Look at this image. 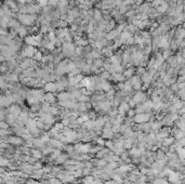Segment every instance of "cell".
<instances>
[{
	"label": "cell",
	"instance_id": "1",
	"mask_svg": "<svg viewBox=\"0 0 185 184\" xmlns=\"http://www.w3.org/2000/svg\"><path fill=\"white\" fill-rule=\"evenodd\" d=\"M151 116V114H147V113L135 114L134 116L132 117V121H133V124H144V122H147L149 120Z\"/></svg>",
	"mask_w": 185,
	"mask_h": 184
},
{
	"label": "cell",
	"instance_id": "2",
	"mask_svg": "<svg viewBox=\"0 0 185 184\" xmlns=\"http://www.w3.org/2000/svg\"><path fill=\"white\" fill-rule=\"evenodd\" d=\"M97 106L100 107L101 111H103L105 115H107V111L113 107V103H112V101H108V100L105 99V100H103V101L97 102Z\"/></svg>",
	"mask_w": 185,
	"mask_h": 184
},
{
	"label": "cell",
	"instance_id": "3",
	"mask_svg": "<svg viewBox=\"0 0 185 184\" xmlns=\"http://www.w3.org/2000/svg\"><path fill=\"white\" fill-rule=\"evenodd\" d=\"M147 100V97H146V94L144 93V91H137V92H134V95L132 97V101L134 102L135 104H141L143 102Z\"/></svg>",
	"mask_w": 185,
	"mask_h": 184
},
{
	"label": "cell",
	"instance_id": "4",
	"mask_svg": "<svg viewBox=\"0 0 185 184\" xmlns=\"http://www.w3.org/2000/svg\"><path fill=\"white\" fill-rule=\"evenodd\" d=\"M10 130H11V132L12 133H14V134H16V136H21L22 133H28V131H27V129L25 128L24 126H22V125H14V126L10 127Z\"/></svg>",
	"mask_w": 185,
	"mask_h": 184
},
{
	"label": "cell",
	"instance_id": "5",
	"mask_svg": "<svg viewBox=\"0 0 185 184\" xmlns=\"http://www.w3.org/2000/svg\"><path fill=\"white\" fill-rule=\"evenodd\" d=\"M114 136V132L112 131V127L107 128V127H103L102 131H101V138L104 140H112Z\"/></svg>",
	"mask_w": 185,
	"mask_h": 184
},
{
	"label": "cell",
	"instance_id": "6",
	"mask_svg": "<svg viewBox=\"0 0 185 184\" xmlns=\"http://www.w3.org/2000/svg\"><path fill=\"white\" fill-rule=\"evenodd\" d=\"M41 12V7L38 3L27 5V14H39Z\"/></svg>",
	"mask_w": 185,
	"mask_h": 184
},
{
	"label": "cell",
	"instance_id": "7",
	"mask_svg": "<svg viewBox=\"0 0 185 184\" xmlns=\"http://www.w3.org/2000/svg\"><path fill=\"white\" fill-rule=\"evenodd\" d=\"M117 109H118V114H119V115L126 117V113L130 109V107L128 105V103H126V102H121V103L117 106Z\"/></svg>",
	"mask_w": 185,
	"mask_h": 184
},
{
	"label": "cell",
	"instance_id": "8",
	"mask_svg": "<svg viewBox=\"0 0 185 184\" xmlns=\"http://www.w3.org/2000/svg\"><path fill=\"white\" fill-rule=\"evenodd\" d=\"M55 97L58 99V101H70V100H74L69 92H64V91L60 92L58 94H56Z\"/></svg>",
	"mask_w": 185,
	"mask_h": 184
},
{
	"label": "cell",
	"instance_id": "9",
	"mask_svg": "<svg viewBox=\"0 0 185 184\" xmlns=\"http://www.w3.org/2000/svg\"><path fill=\"white\" fill-rule=\"evenodd\" d=\"M19 26H21V23L17 21L16 17H11V19H9V21H8V28L17 29L19 28Z\"/></svg>",
	"mask_w": 185,
	"mask_h": 184
},
{
	"label": "cell",
	"instance_id": "10",
	"mask_svg": "<svg viewBox=\"0 0 185 184\" xmlns=\"http://www.w3.org/2000/svg\"><path fill=\"white\" fill-rule=\"evenodd\" d=\"M119 35H120V33H119L116 28H114V29H112L111 32L106 33V35H105V39L108 40V41H113V40L115 38H117Z\"/></svg>",
	"mask_w": 185,
	"mask_h": 184
},
{
	"label": "cell",
	"instance_id": "11",
	"mask_svg": "<svg viewBox=\"0 0 185 184\" xmlns=\"http://www.w3.org/2000/svg\"><path fill=\"white\" fill-rule=\"evenodd\" d=\"M0 54L3 58H9V56H13V54L10 50L9 46H0Z\"/></svg>",
	"mask_w": 185,
	"mask_h": 184
},
{
	"label": "cell",
	"instance_id": "12",
	"mask_svg": "<svg viewBox=\"0 0 185 184\" xmlns=\"http://www.w3.org/2000/svg\"><path fill=\"white\" fill-rule=\"evenodd\" d=\"M44 90L47 92H51V93H54L56 92V86H55V83H46L44 85Z\"/></svg>",
	"mask_w": 185,
	"mask_h": 184
},
{
	"label": "cell",
	"instance_id": "13",
	"mask_svg": "<svg viewBox=\"0 0 185 184\" xmlns=\"http://www.w3.org/2000/svg\"><path fill=\"white\" fill-rule=\"evenodd\" d=\"M109 152V150L108 148H104V147H102V150H100L99 152H97V154H95V158H97V159H103V158H105L107 156V153Z\"/></svg>",
	"mask_w": 185,
	"mask_h": 184
},
{
	"label": "cell",
	"instance_id": "14",
	"mask_svg": "<svg viewBox=\"0 0 185 184\" xmlns=\"http://www.w3.org/2000/svg\"><path fill=\"white\" fill-rule=\"evenodd\" d=\"M12 41L8 35H0V46H9Z\"/></svg>",
	"mask_w": 185,
	"mask_h": 184
},
{
	"label": "cell",
	"instance_id": "15",
	"mask_svg": "<svg viewBox=\"0 0 185 184\" xmlns=\"http://www.w3.org/2000/svg\"><path fill=\"white\" fill-rule=\"evenodd\" d=\"M151 8V3H148V2H143L142 5H139V12H140V13H147Z\"/></svg>",
	"mask_w": 185,
	"mask_h": 184
},
{
	"label": "cell",
	"instance_id": "16",
	"mask_svg": "<svg viewBox=\"0 0 185 184\" xmlns=\"http://www.w3.org/2000/svg\"><path fill=\"white\" fill-rule=\"evenodd\" d=\"M134 72H135V69H134L133 67H128V68H125V71H123L122 75H123V77L126 78V79H130V78L133 76Z\"/></svg>",
	"mask_w": 185,
	"mask_h": 184
},
{
	"label": "cell",
	"instance_id": "17",
	"mask_svg": "<svg viewBox=\"0 0 185 184\" xmlns=\"http://www.w3.org/2000/svg\"><path fill=\"white\" fill-rule=\"evenodd\" d=\"M68 158H69V155H68V154H61V155L55 159V165H63Z\"/></svg>",
	"mask_w": 185,
	"mask_h": 184
},
{
	"label": "cell",
	"instance_id": "18",
	"mask_svg": "<svg viewBox=\"0 0 185 184\" xmlns=\"http://www.w3.org/2000/svg\"><path fill=\"white\" fill-rule=\"evenodd\" d=\"M109 61L112 64H121V55L119 53L112 54L109 58Z\"/></svg>",
	"mask_w": 185,
	"mask_h": 184
},
{
	"label": "cell",
	"instance_id": "19",
	"mask_svg": "<svg viewBox=\"0 0 185 184\" xmlns=\"http://www.w3.org/2000/svg\"><path fill=\"white\" fill-rule=\"evenodd\" d=\"M140 79H141V81L143 83H151V80H153V76L149 75L147 72H145L142 76H140Z\"/></svg>",
	"mask_w": 185,
	"mask_h": 184
},
{
	"label": "cell",
	"instance_id": "20",
	"mask_svg": "<svg viewBox=\"0 0 185 184\" xmlns=\"http://www.w3.org/2000/svg\"><path fill=\"white\" fill-rule=\"evenodd\" d=\"M16 30H17V35H19V38H25L28 35V33H27V27L23 26V25H21L19 28H17Z\"/></svg>",
	"mask_w": 185,
	"mask_h": 184
},
{
	"label": "cell",
	"instance_id": "21",
	"mask_svg": "<svg viewBox=\"0 0 185 184\" xmlns=\"http://www.w3.org/2000/svg\"><path fill=\"white\" fill-rule=\"evenodd\" d=\"M111 79L114 80V81H118V83H123L126 78L123 77L122 74H119V73H115V74H112L111 75Z\"/></svg>",
	"mask_w": 185,
	"mask_h": 184
},
{
	"label": "cell",
	"instance_id": "22",
	"mask_svg": "<svg viewBox=\"0 0 185 184\" xmlns=\"http://www.w3.org/2000/svg\"><path fill=\"white\" fill-rule=\"evenodd\" d=\"M55 95H54V93H51V92H47L46 94H44V102H48L50 104H53L54 102H55Z\"/></svg>",
	"mask_w": 185,
	"mask_h": 184
},
{
	"label": "cell",
	"instance_id": "23",
	"mask_svg": "<svg viewBox=\"0 0 185 184\" xmlns=\"http://www.w3.org/2000/svg\"><path fill=\"white\" fill-rule=\"evenodd\" d=\"M30 156H33V157L36 158L37 160L44 157L42 152H41V150H36V148H30Z\"/></svg>",
	"mask_w": 185,
	"mask_h": 184
},
{
	"label": "cell",
	"instance_id": "24",
	"mask_svg": "<svg viewBox=\"0 0 185 184\" xmlns=\"http://www.w3.org/2000/svg\"><path fill=\"white\" fill-rule=\"evenodd\" d=\"M167 60H168L167 64L169 65V67L175 68L176 66H178V61H176V58H175V56H173V55H170V56L167 58Z\"/></svg>",
	"mask_w": 185,
	"mask_h": 184
},
{
	"label": "cell",
	"instance_id": "25",
	"mask_svg": "<svg viewBox=\"0 0 185 184\" xmlns=\"http://www.w3.org/2000/svg\"><path fill=\"white\" fill-rule=\"evenodd\" d=\"M174 138L173 136H168V138H165L162 139V142H161V145L164 146H170L174 143Z\"/></svg>",
	"mask_w": 185,
	"mask_h": 184
},
{
	"label": "cell",
	"instance_id": "26",
	"mask_svg": "<svg viewBox=\"0 0 185 184\" xmlns=\"http://www.w3.org/2000/svg\"><path fill=\"white\" fill-rule=\"evenodd\" d=\"M92 19H94L97 22H100V21L103 19L102 11H101V10H99V9L93 10V17H92Z\"/></svg>",
	"mask_w": 185,
	"mask_h": 184
},
{
	"label": "cell",
	"instance_id": "27",
	"mask_svg": "<svg viewBox=\"0 0 185 184\" xmlns=\"http://www.w3.org/2000/svg\"><path fill=\"white\" fill-rule=\"evenodd\" d=\"M25 128L26 129H32V128H35L36 127V119L35 118H28L27 121L25 122Z\"/></svg>",
	"mask_w": 185,
	"mask_h": 184
},
{
	"label": "cell",
	"instance_id": "28",
	"mask_svg": "<svg viewBox=\"0 0 185 184\" xmlns=\"http://www.w3.org/2000/svg\"><path fill=\"white\" fill-rule=\"evenodd\" d=\"M161 128H162V125H161L160 121H154V122L151 124V130L155 131L156 133L160 130Z\"/></svg>",
	"mask_w": 185,
	"mask_h": 184
},
{
	"label": "cell",
	"instance_id": "29",
	"mask_svg": "<svg viewBox=\"0 0 185 184\" xmlns=\"http://www.w3.org/2000/svg\"><path fill=\"white\" fill-rule=\"evenodd\" d=\"M9 73V68H8V65H7V62H2L0 63V75H3V74Z\"/></svg>",
	"mask_w": 185,
	"mask_h": 184
},
{
	"label": "cell",
	"instance_id": "30",
	"mask_svg": "<svg viewBox=\"0 0 185 184\" xmlns=\"http://www.w3.org/2000/svg\"><path fill=\"white\" fill-rule=\"evenodd\" d=\"M91 54H92V58L93 60H95V58H102L103 55L101 53V51L100 50H97V49H92L91 50Z\"/></svg>",
	"mask_w": 185,
	"mask_h": 184
},
{
	"label": "cell",
	"instance_id": "31",
	"mask_svg": "<svg viewBox=\"0 0 185 184\" xmlns=\"http://www.w3.org/2000/svg\"><path fill=\"white\" fill-rule=\"evenodd\" d=\"M62 154V150H58V148H54L53 150V152L50 154V157L49 158H51V159H53V160H55L56 158H58V156Z\"/></svg>",
	"mask_w": 185,
	"mask_h": 184
},
{
	"label": "cell",
	"instance_id": "32",
	"mask_svg": "<svg viewBox=\"0 0 185 184\" xmlns=\"http://www.w3.org/2000/svg\"><path fill=\"white\" fill-rule=\"evenodd\" d=\"M42 55H44V53H42V52H41L40 50H37V51H36V53L33 55V58H33L34 61H36V62L38 63V62H40V61H41V58H42Z\"/></svg>",
	"mask_w": 185,
	"mask_h": 184
},
{
	"label": "cell",
	"instance_id": "33",
	"mask_svg": "<svg viewBox=\"0 0 185 184\" xmlns=\"http://www.w3.org/2000/svg\"><path fill=\"white\" fill-rule=\"evenodd\" d=\"M117 115H118V109H117V107H112L109 111H107V116L109 117V118L116 117Z\"/></svg>",
	"mask_w": 185,
	"mask_h": 184
},
{
	"label": "cell",
	"instance_id": "34",
	"mask_svg": "<svg viewBox=\"0 0 185 184\" xmlns=\"http://www.w3.org/2000/svg\"><path fill=\"white\" fill-rule=\"evenodd\" d=\"M10 165V160L5 158L3 156H0V167L3 168V167H9Z\"/></svg>",
	"mask_w": 185,
	"mask_h": 184
},
{
	"label": "cell",
	"instance_id": "35",
	"mask_svg": "<svg viewBox=\"0 0 185 184\" xmlns=\"http://www.w3.org/2000/svg\"><path fill=\"white\" fill-rule=\"evenodd\" d=\"M62 150H65L68 155H70L74 152V145L73 144H64V147Z\"/></svg>",
	"mask_w": 185,
	"mask_h": 184
},
{
	"label": "cell",
	"instance_id": "36",
	"mask_svg": "<svg viewBox=\"0 0 185 184\" xmlns=\"http://www.w3.org/2000/svg\"><path fill=\"white\" fill-rule=\"evenodd\" d=\"M99 76L103 79H105V80H108V79H111V73L109 72H107V71H103L101 73L99 74Z\"/></svg>",
	"mask_w": 185,
	"mask_h": 184
},
{
	"label": "cell",
	"instance_id": "37",
	"mask_svg": "<svg viewBox=\"0 0 185 184\" xmlns=\"http://www.w3.org/2000/svg\"><path fill=\"white\" fill-rule=\"evenodd\" d=\"M104 146H106V148H108L109 150H115V147H114V142L113 140H107L105 141V143H104Z\"/></svg>",
	"mask_w": 185,
	"mask_h": 184
},
{
	"label": "cell",
	"instance_id": "38",
	"mask_svg": "<svg viewBox=\"0 0 185 184\" xmlns=\"http://www.w3.org/2000/svg\"><path fill=\"white\" fill-rule=\"evenodd\" d=\"M92 65H94V66H95V67H97V68H102L103 58H95V60H93Z\"/></svg>",
	"mask_w": 185,
	"mask_h": 184
},
{
	"label": "cell",
	"instance_id": "39",
	"mask_svg": "<svg viewBox=\"0 0 185 184\" xmlns=\"http://www.w3.org/2000/svg\"><path fill=\"white\" fill-rule=\"evenodd\" d=\"M176 97H179L181 101H184L185 100V90L184 89H180L179 91L176 92Z\"/></svg>",
	"mask_w": 185,
	"mask_h": 184
},
{
	"label": "cell",
	"instance_id": "40",
	"mask_svg": "<svg viewBox=\"0 0 185 184\" xmlns=\"http://www.w3.org/2000/svg\"><path fill=\"white\" fill-rule=\"evenodd\" d=\"M164 2H165V0H153L151 3V8H157L160 5H162Z\"/></svg>",
	"mask_w": 185,
	"mask_h": 184
},
{
	"label": "cell",
	"instance_id": "41",
	"mask_svg": "<svg viewBox=\"0 0 185 184\" xmlns=\"http://www.w3.org/2000/svg\"><path fill=\"white\" fill-rule=\"evenodd\" d=\"M132 90L133 91H140L142 88V81L140 80V81H137V83H135L134 85H132Z\"/></svg>",
	"mask_w": 185,
	"mask_h": 184
},
{
	"label": "cell",
	"instance_id": "42",
	"mask_svg": "<svg viewBox=\"0 0 185 184\" xmlns=\"http://www.w3.org/2000/svg\"><path fill=\"white\" fill-rule=\"evenodd\" d=\"M87 115L89 117V119H91V120H95L97 117V113L95 111H87Z\"/></svg>",
	"mask_w": 185,
	"mask_h": 184
},
{
	"label": "cell",
	"instance_id": "43",
	"mask_svg": "<svg viewBox=\"0 0 185 184\" xmlns=\"http://www.w3.org/2000/svg\"><path fill=\"white\" fill-rule=\"evenodd\" d=\"M146 72V68L145 67H142V66H139V67L136 68V71L134 72V73H136V75L137 76H142L143 74Z\"/></svg>",
	"mask_w": 185,
	"mask_h": 184
},
{
	"label": "cell",
	"instance_id": "44",
	"mask_svg": "<svg viewBox=\"0 0 185 184\" xmlns=\"http://www.w3.org/2000/svg\"><path fill=\"white\" fill-rule=\"evenodd\" d=\"M93 142H95V143H97V145L100 146H104V143H105V140L103 139V138H99V136H97L94 140H93Z\"/></svg>",
	"mask_w": 185,
	"mask_h": 184
},
{
	"label": "cell",
	"instance_id": "45",
	"mask_svg": "<svg viewBox=\"0 0 185 184\" xmlns=\"http://www.w3.org/2000/svg\"><path fill=\"white\" fill-rule=\"evenodd\" d=\"M77 101L82 102V103H86V102H90V97H87V95H83V94H81V95H80V97L77 99Z\"/></svg>",
	"mask_w": 185,
	"mask_h": 184
},
{
	"label": "cell",
	"instance_id": "46",
	"mask_svg": "<svg viewBox=\"0 0 185 184\" xmlns=\"http://www.w3.org/2000/svg\"><path fill=\"white\" fill-rule=\"evenodd\" d=\"M112 131L114 132V134H115V133H119V131H120V125H119V124L112 125Z\"/></svg>",
	"mask_w": 185,
	"mask_h": 184
},
{
	"label": "cell",
	"instance_id": "47",
	"mask_svg": "<svg viewBox=\"0 0 185 184\" xmlns=\"http://www.w3.org/2000/svg\"><path fill=\"white\" fill-rule=\"evenodd\" d=\"M140 36H141L142 38H149V37H151V35L149 32H147V30H143V32H140Z\"/></svg>",
	"mask_w": 185,
	"mask_h": 184
},
{
	"label": "cell",
	"instance_id": "48",
	"mask_svg": "<svg viewBox=\"0 0 185 184\" xmlns=\"http://www.w3.org/2000/svg\"><path fill=\"white\" fill-rule=\"evenodd\" d=\"M141 79H140V76H137V75H135V76H132L130 79H129V81H130V83L132 85H134L135 83H137V81H140Z\"/></svg>",
	"mask_w": 185,
	"mask_h": 184
},
{
	"label": "cell",
	"instance_id": "49",
	"mask_svg": "<svg viewBox=\"0 0 185 184\" xmlns=\"http://www.w3.org/2000/svg\"><path fill=\"white\" fill-rule=\"evenodd\" d=\"M169 89H170L171 91L173 92L174 94H175V93H176L178 91H179V88H178V85H176L175 83H171L170 86H169Z\"/></svg>",
	"mask_w": 185,
	"mask_h": 184
},
{
	"label": "cell",
	"instance_id": "50",
	"mask_svg": "<svg viewBox=\"0 0 185 184\" xmlns=\"http://www.w3.org/2000/svg\"><path fill=\"white\" fill-rule=\"evenodd\" d=\"M134 115H135V111H134V109H133V108H130V109L126 113V116L129 117V118H132Z\"/></svg>",
	"mask_w": 185,
	"mask_h": 184
},
{
	"label": "cell",
	"instance_id": "51",
	"mask_svg": "<svg viewBox=\"0 0 185 184\" xmlns=\"http://www.w3.org/2000/svg\"><path fill=\"white\" fill-rule=\"evenodd\" d=\"M58 3V0H49L48 1V5L53 7V8H56Z\"/></svg>",
	"mask_w": 185,
	"mask_h": 184
},
{
	"label": "cell",
	"instance_id": "52",
	"mask_svg": "<svg viewBox=\"0 0 185 184\" xmlns=\"http://www.w3.org/2000/svg\"><path fill=\"white\" fill-rule=\"evenodd\" d=\"M48 1L49 0H39L38 5H40L41 8H44V7H47V5H48Z\"/></svg>",
	"mask_w": 185,
	"mask_h": 184
},
{
	"label": "cell",
	"instance_id": "53",
	"mask_svg": "<svg viewBox=\"0 0 185 184\" xmlns=\"http://www.w3.org/2000/svg\"><path fill=\"white\" fill-rule=\"evenodd\" d=\"M10 126L5 121H0V129H9Z\"/></svg>",
	"mask_w": 185,
	"mask_h": 184
},
{
	"label": "cell",
	"instance_id": "54",
	"mask_svg": "<svg viewBox=\"0 0 185 184\" xmlns=\"http://www.w3.org/2000/svg\"><path fill=\"white\" fill-rule=\"evenodd\" d=\"M184 83V76H180L179 78H176L175 83Z\"/></svg>",
	"mask_w": 185,
	"mask_h": 184
},
{
	"label": "cell",
	"instance_id": "55",
	"mask_svg": "<svg viewBox=\"0 0 185 184\" xmlns=\"http://www.w3.org/2000/svg\"><path fill=\"white\" fill-rule=\"evenodd\" d=\"M128 105H129V107H130V108H133V107H135L136 104L133 101H132V100H130V101L128 102Z\"/></svg>",
	"mask_w": 185,
	"mask_h": 184
},
{
	"label": "cell",
	"instance_id": "56",
	"mask_svg": "<svg viewBox=\"0 0 185 184\" xmlns=\"http://www.w3.org/2000/svg\"><path fill=\"white\" fill-rule=\"evenodd\" d=\"M117 88L119 89V91H120V90H122V89H125V83H119L118 85H117Z\"/></svg>",
	"mask_w": 185,
	"mask_h": 184
},
{
	"label": "cell",
	"instance_id": "57",
	"mask_svg": "<svg viewBox=\"0 0 185 184\" xmlns=\"http://www.w3.org/2000/svg\"><path fill=\"white\" fill-rule=\"evenodd\" d=\"M84 105H86V108L89 109V111L92 108V105H91V103H90V102H86V103H84Z\"/></svg>",
	"mask_w": 185,
	"mask_h": 184
},
{
	"label": "cell",
	"instance_id": "58",
	"mask_svg": "<svg viewBox=\"0 0 185 184\" xmlns=\"http://www.w3.org/2000/svg\"><path fill=\"white\" fill-rule=\"evenodd\" d=\"M104 184H118V183H117L116 181H114V180L111 179V180H107V181Z\"/></svg>",
	"mask_w": 185,
	"mask_h": 184
},
{
	"label": "cell",
	"instance_id": "59",
	"mask_svg": "<svg viewBox=\"0 0 185 184\" xmlns=\"http://www.w3.org/2000/svg\"><path fill=\"white\" fill-rule=\"evenodd\" d=\"M176 85H178V88H179V90H180V89H184L185 83H176Z\"/></svg>",
	"mask_w": 185,
	"mask_h": 184
},
{
	"label": "cell",
	"instance_id": "60",
	"mask_svg": "<svg viewBox=\"0 0 185 184\" xmlns=\"http://www.w3.org/2000/svg\"><path fill=\"white\" fill-rule=\"evenodd\" d=\"M5 169H3V168H1V167H0V177H2V175H5Z\"/></svg>",
	"mask_w": 185,
	"mask_h": 184
},
{
	"label": "cell",
	"instance_id": "61",
	"mask_svg": "<svg viewBox=\"0 0 185 184\" xmlns=\"http://www.w3.org/2000/svg\"><path fill=\"white\" fill-rule=\"evenodd\" d=\"M2 62H5V58H3V56L0 54V63H2Z\"/></svg>",
	"mask_w": 185,
	"mask_h": 184
},
{
	"label": "cell",
	"instance_id": "62",
	"mask_svg": "<svg viewBox=\"0 0 185 184\" xmlns=\"http://www.w3.org/2000/svg\"><path fill=\"white\" fill-rule=\"evenodd\" d=\"M99 184H104V183H102V182H101V183H99Z\"/></svg>",
	"mask_w": 185,
	"mask_h": 184
},
{
	"label": "cell",
	"instance_id": "63",
	"mask_svg": "<svg viewBox=\"0 0 185 184\" xmlns=\"http://www.w3.org/2000/svg\"><path fill=\"white\" fill-rule=\"evenodd\" d=\"M36 1H37V2H38V1H39V0H36Z\"/></svg>",
	"mask_w": 185,
	"mask_h": 184
}]
</instances>
